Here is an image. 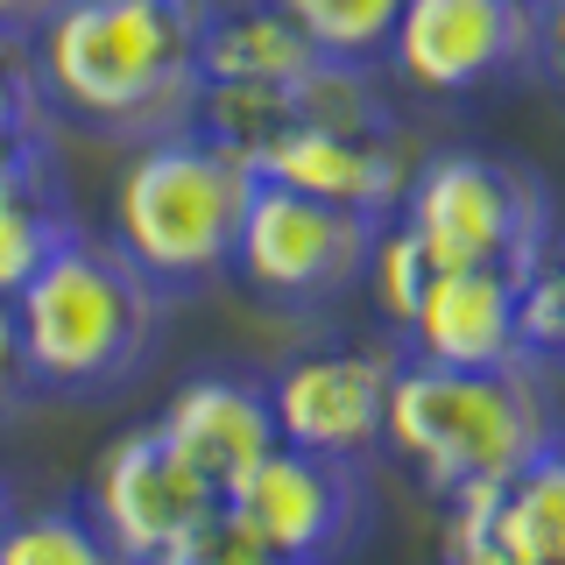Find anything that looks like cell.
<instances>
[{"mask_svg": "<svg viewBox=\"0 0 565 565\" xmlns=\"http://www.w3.org/2000/svg\"><path fill=\"white\" fill-rule=\"evenodd\" d=\"M71 205H64V177L57 156H35L22 170H0V290H22L43 269V255L71 234Z\"/></svg>", "mask_w": 565, "mask_h": 565, "instance_id": "cell-16", "label": "cell"}, {"mask_svg": "<svg viewBox=\"0 0 565 565\" xmlns=\"http://www.w3.org/2000/svg\"><path fill=\"white\" fill-rule=\"evenodd\" d=\"M396 226L417 241L431 269H537L558 247L552 184L509 156L452 149L411 170L396 199Z\"/></svg>", "mask_w": 565, "mask_h": 565, "instance_id": "cell-5", "label": "cell"}, {"mask_svg": "<svg viewBox=\"0 0 565 565\" xmlns=\"http://www.w3.org/2000/svg\"><path fill=\"white\" fill-rule=\"evenodd\" d=\"M516 340L530 367H558L565 361V255L537 262V269L516 276Z\"/></svg>", "mask_w": 565, "mask_h": 565, "instance_id": "cell-20", "label": "cell"}, {"mask_svg": "<svg viewBox=\"0 0 565 565\" xmlns=\"http://www.w3.org/2000/svg\"><path fill=\"white\" fill-rule=\"evenodd\" d=\"M558 255H565V247H558Z\"/></svg>", "mask_w": 565, "mask_h": 565, "instance_id": "cell-28", "label": "cell"}, {"mask_svg": "<svg viewBox=\"0 0 565 565\" xmlns=\"http://www.w3.org/2000/svg\"><path fill=\"white\" fill-rule=\"evenodd\" d=\"M156 424H163V438L220 494L234 488L262 452L282 446V438H276V411H269V382H247V375H191L163 403Z\"/></svg>", "mask_w": 565, "mask_h": 565, "instance_id": "cell-13", "label": "cell"}, {"mask_svg": "<svg viewBox=\"0 0 565 565\" xmlns=\"http://www.w3.org/2000/svg\"><path fill=\"white\" fill-rule=\"evenodd\" d=\"M0 565H135L99 530L93 509H14L0 530Z\"/></svg>", "mask_w": 565, "mask_h": 565, "instance_id": "cell-17", "label": "cell"}, {"mask_svg": "<svg viewBox=\"0 0 565 565\" xmlns=\"http://www.w3.org/2000/svg\"><path fill=\"white\" fill-rule=\"evenodd\" d=\"M247 170L269 184L311 191L326 205L367 212V220H396V199L411 184L396 135H347V128H282L276 141H262L247 156Z\"/></svg>", "mask_w": 565, "mask_h": 565, "instance_id": "cell-11", "label": "cell"}, {"mask_svg": "<svg viewBox=\"0 0 565 565\" xmlns=\"http://www.w3.org/2000/svg\"><path fill=\"white\" fill-rule=\"evenodd\" d=\"M149 565H276V558L220 509V516H205L199 530H184V537H177L163 558H149Z\"/></svg>", "mask_w": 565, "mask_h": 565, "instance_id": "cell-22", "label": "cell"}, {"mask_svg": "<svg viewBox=\"0 0 565 565\" xmlns=\"http://www.w3.org/2000/svg\"><path fill=\"white\" fill-rule=\"evenodd\" d=\"M14 326H22V361L35 396L106 403L135 388L163 353L170 290L141 276L106 234L71 226L43 255V269L14 290Z\"/></svg>", "mask_w": 565, "mask_h": 565, "instance_id": "cell-2", "label": "cell"}, {"mask_svg": "<svg viewBox=\"0 0 565 565\" xmlns=\"http://www.w3.org/2000/svg\"><path fill=\"white\" fill-rule=\"evenodd\" d=\"M375 234L382 220H367V212L326 205L311 191L262 177L255 199H247L241 241H234V269L269 305H332L340 290H353L367 276Z\"/></svg>", "mask_w": 565, "mask_h": 565, "instance_id": "cell-7", "label": "cell"}, {"mask_svg": "<svg viewBox=\"0 0 565 565\" xmlns=\"http://www.w3.org/2000/svg\"><path fill=\"white\" fill-rule=\"evenodd\" d=\"M537 78L565 93V0H537Z\"/></svg>", "mask_w": 565, "mask_h": 565, "instance_id": "cell-24", "label": "cell"}, {"mask_svg": "<svg viewBox=\"0 0 565 565\" xmlns=\"http://www.w3.org/2000/svg\"><path fill=\"white\" fill-rule=\"evenodd\" d=\"M262 177L241 163L212 128H170L135 141L114 184V241L141 276H156L170 297L234 269V241Z\"/></svg>", "mask_w": 565, "mask_h": 565, "instance_id": "cell-4", "label": "cell"}, {"mask_svg": "<svg viewBox=\"0 0 565 565\" xmlns=\"http://www.w3.org/2000/svg\"><path fill=\"white\" fill-rule=\"evenodd\" d=\"M212 0H64L35 43L43 99L120 141L191 128L205 99Z\"/></svg>", "mask_w": 565, "mask_h": 565, "instance_id": "cell-1", "label": "cell"}, {"mask_svg": "<svg viewBox=\"0 0 565 565\" xmlns=\"http://www.w3.org/2000/svg\"><path fill=\"white\" fill-rule=\"evenodd\" d=\"M446 565H509V558L488 552L481 537H446Z\"/></svg>", "mask_w": 565, "mask_h": 565, "instance_id": "cell-26", "label": "cell"}, {"mask_svg": "<svg viewBox=\"0 0 565 565\" xmlns=\"http://www.w3.org/2000/svg\"><path fill=\"white\" fill-rule=\"evenodd\" d=\"M93 516L135 565L163 558L184 530L220 516V488L163 438V424L120 431L93 467Z\"/></svg>", "mask_w": 565, "mask_h": 565, "instance_id": "cell-10", "label": "cell"}, {"mask_svg": "<svg viewBox=\"0 0 565 565\" xmlns=\"http://www.w3.org/2000/svg\"><path fill=\"white\" fill-rule=\"evenodd\" d=\"M326 50L311 43L276 0H247V8H212L205 22V85H297L305 71H318Z\"/></svg>", "mask_w": 565, "mask_h": 565, "instance_id": "cell-15", "label": "cell"}, {"mask_svg": "<svg viewBox=\"0 0 565 565\" xmlns=\"http://www.w3.org/2000/svg\"><path fill=\"white\" fill-rule=\"evenodd\" d=\"M367 290H375V305L388 326H411V311H417V297H424V282H431V262L417 255V241L403 234L396 220H382V234H375V255H367Z\"/></svg>", "mask_w": 565, "mask_h": 565, "instance_id": "cell-21", "label": "cell"}, {"mask_svg": "<svg viewBox=\"0 0 565 565\" xmlns=\"http://www.w3.org/2000/svg\"><path fill=\"white\" fill-rule=\"evenodd\" d=\"M403 347L446 367H516V269H431Z\"/></svg>", "mask_w": 565, "mask_h": 565, "instance_id": "cell-12", "label": "cell"}, {"mask_svg": "<svg viewBox=\"0 0 565 565\" xmlns=\"http://www.w3.org/2000/svg\"><path fill=\"white\" fill-rule=\"evenodd\" d=\"M35 156H57L43 71H35V43L22 29H0V170H22Z\"/></svg>", "mask_w": 565, "mask_h": 565, "instance_id": "cell-18", "label": "cell"}, {"mask_svg": "<svg viewBox=\"0 0 565 565\" xmlns=\"http://www.w3.org/2000/svg\"><path fill=\"white\" fill-rule=\"evenodd\" d=\"M544 367H446L403 353L388 382V424L382 446H396L417 467V481L452 502L473 488H502L516 467H530L558 438Z\"/></svg>", "mask_w": 565, "mask_h": 565, "instance_id": "cell-3", "label": "cell"}, {"mask_svg": "<svg viewBox=\"0 0 565 565\" xmlns=\"http://www.w3.org/2000/svg\"><path fill=\"white\" fill-rule=\"evenodd\" d=\"M29 396V361H22V326H14V297L0 290V417Z\"/></svg>", "mask_w": 565, "mask_h": 565, "instance_id": "cell-23", "label": "cell"}, {"mask_svg": "<svg viewBox=\"0 0 565 565\" xmlns=\"http://www.w3.org/2000/svg\"><path fill=\"white\" fill-rule=\"evenodd\" d=\"M8 516H14V494H8V473H0V530H8Z\"/></svg>", "mask_w": 565, "mask_h": 565, "instance_id": "cell-27", "label": "cell"}, {"mask_svg": "<svg viewBox=\"0 0 565 565\" xmlns=\"http://www.w3.org/2000/svg\"><path fill=\"white\" fill-rule=\"evenodd\" d=\"M446 537H481L509 565H565V438H552L502 488L452 494Z\"/></svg>", "mask_w": 565, "mask_h": 565, "instance_id": "cell-14", "label": "cell"}, {"mask_svg": "<svg viewBox=\"0 0 565 565\" xmlns=\"http://www.w3.org/2000/svg\"><path fill=\"white\" fill-rule=\"evenodd\" d=\"M57 8H64V0H0V29H22V35H35V29H43Z\"/></svg>", "mask_w": 565, "mask_h": 565, "instance_id": "cell-25", "label": "cell"}, {"mask_svg": "<svg viewBox=\"0 0 565 565\" xmlns=\"http://www.w3.org/2000/svg\"><path fill=\"white\" fill-rule=\"evenodd\" d=\"M382 57L431 99L537 78V0H403Z\"/></svg>", "mask_w": 565, "mask_h": 565, "instance_id": "cell-8", "label": "cell"}, {"mask_svg": "<svg viewBox=\"0 0 565 565\" xmlns=\"http://www.w3.org/2000/svg\"><path fill=\"white\" fill-rule=\"evenodd\" d=\"M297 29L311 35L326 57H347V64H375L388 50V29H396L403 0H276Z\"/></svg>", "mask_w": 565, "mask_h": 565, "instance_id": "cell-19", "label": "cell"}, {"mask_svg": "<svg viewBox=\"0 0 565 565\" xmlns=\"http://www.w3.org/2000/svg\"><path fill=\"white\" fill-rule=\"evenodd\" d=\"M220 509L276 565H340L375 523V494L361 481V459H318L297 446L262 452L220 494Z\"/></svg>", "mask_w": 565, "mask_h": 565, "instance_id": "cell-6", "label": "cell"}, {"mask_svg": "<svg viewBox=\"0 0 565 565\" xmlns=\"http://www.w3.org/2000/svg\"><path fill=\"white\" fill-rule=\"evenodd\" d=\"M388 382H396V353L375 347H311L269 375V411L276 438L318 459H361L382 446L388 424Z\"/></svg>", "mask_w": 565, "mask_h": 565, "instance_id": "cell-9", "label": "cell"}]
</instances>
